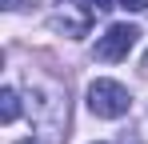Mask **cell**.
Returning a JSON list of instances; mask_svg holds the SVG:
<instances>
[{
	"label": "cell",
	"instance_id": "6da1fadb",
	"mask_svg": "<svg viewBox=\"0 0 148 144\" xmlns=\"http://www.w3.org/2000/svg\"><path fill=\"white\" fill-rule=\"evenodd\" d=\"M88 108H92V116H100V120H116V116H124V112L132 108V96H128V88L116 84V80H92V84H88Z\"/></svg>",
	"mask_w": 148,
	"mask_h": 144
},
{
	"label": "cell",
	"instance_id": "7a4b0ae2",
	"mask_svg": "<svg viewBox=\"0 0 148 144\" xmlns=\"http://www.w3.org/2000/svg\"><path fill=\"white\" fill-rule=\"evenodd\" d=\"M32 100H36V128L56 144H64L68 140V100H60L56 92H32Z\"/></svg>",
	"mask_w": 148,
	"mask_h": 144
},
{
	"label": "cell",
	"instance_id": "3957f363",
	"mask_svg": "<svg viewBox=\"0 0 148 144\" xmlns=\"http://www.w3.org/2000/svg\"><path fill=\"white\" fill-rule=\"evenodd\" d=\"M136 36H140V28L136 24H112L104 36L96 40V60H124L128 52H132V44H136Z\"/></svg>",
	"mask_w": 148,
	"mask_h": 144
},
{
	"label": "cell",
	"instance_id": "277c9868",
	"mask_svg": "<svg viewBox=\"0 0 148 144\" xmlns=\"http://www.w3.org/2000/svg\"><path fill=\"white\" fill-rule=\"evenodd\" d=\"M88 16L92 12H84V16H68V12H60V16H52V28L56 32H68V36H88Z\"/></svg>",
	"mask_w": 148,
	"mask_h": 144
},
{
	"label": "cell",
	"instance_id": "5b68a950",
	"mask_svg": "<svg viewBox=\"0 0 148 144\" xmlns=\"http://www.w3.org/2000/svg\"><path fill=\"white\" fill-rule=\"evenodd\" d=\"M16 116H20V96H16V88H4L0 92V120L12 124Z\"/></svg>",
	"mask_w": 148,
	"mask_h": 144
},
{
	"label": "cell",
	"instance_id": "8992f818",
	"mask_svg": "<svg viewBox=\"0 0 148 144\" xmlns=\"http://www.w3.org/2000/svg\"><path fill=\"white\" fill-rule=\"evenodd\" d=\"M80 4H84V12H92V16H96V12H108V8H112V0H80Z\"/></svg>",
	"mask_w": 148,
	"mask_h": 144
},
{
	"label": "cell",
	"instance_id": "52a82bcc",
	"mask_svg": "<svg viewBox=\"0 0 148 144\" xmlns=\"http://www.w3.org/2000/svg\"><path fill=\"white\" fill-rule=\"evenodd\" d=\"M120 8H128V12H140V8H148V0H120Z\"/></svg>",
	"mask_w": 148,
	"mask_h": 144
},
{
	"label": "cell",
	"instance_id": "ba28073f",
	"mask_svg": "<svg viewBox=\"0 0 148 144\" xmlns=\"http://www.w3.org/2000/svg\"><path fill=\"white\" fill-rule=\"evenodd\" d=\"M16 144H36V140H16Z\"/></svg>",
	"mask_w": 148,
	"mask_h": 144
},
{
	"label": "cell",
	"instance_id": "9c48e42d",
	"mask_svg": "<svg viewBox=\"0 0 148 144\" xmlns=\"http://www.w3.org/2000/svg\"><path fill=\"white\" fill-rule=\"evenodd\" d=\"M144 68H148V56H144Z\"/></svg>",
	"mask_w": 148,
	"mask_h": 144
}]
</instances>
